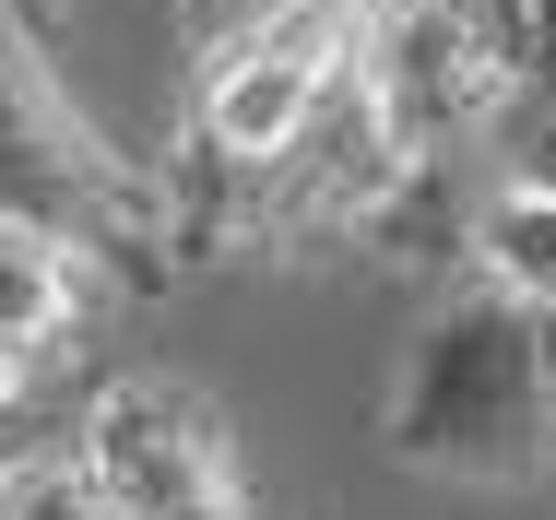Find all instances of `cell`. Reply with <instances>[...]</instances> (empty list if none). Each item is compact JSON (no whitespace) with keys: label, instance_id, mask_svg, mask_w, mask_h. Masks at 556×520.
<instances>
[{"label":"cell","instance_id":"6da1fadb","mask_svg":"<svg viewBox=\"0 0 556 520\" xmlns=\"http://www.w3.org/2000/svg\"><path fill=\"white\" fill-rule=\"evenodd\" d=\"M379 449H391L403 473L485 485V497L556 485V355H545V308L509 296L497 272H462L439 308H427L403 379H391V403H379Z\"/></svg>","mask_w":556,"mask_h":520},{"label":"cell","instance_id":"7a4b0ae2","mask_svg":"<svg viewBox=\"0 0 556 520\" xmlns=\"http://www.w3.org/2000/svg\"><path fill=\"white\" fill-rule=\"evenodd\" d=\"M0 213L60 225L108 284H166L178 272V202L154 166H130L108 130L72 106L48 24L24 0H0Z\"/></svg>","mask_w":556,"mask_h":520},{"label":"cell","instance_id":"3957f363","mask_svg":"<svg viewBox=\"0 0 556 520\" xmlns=\"http://www.w3.org/2000/svg\"><path fill=\"white\" fill-rule=\"evenodd\" d=\"M72 437L96 449V473L118 485V520H249L214 403L178 391V379H108L72 415Z\"/></svg>","mask_w":556,"mask_h":520},{"label":"cell","instance_id":"277c9868","mask_svg":"<svg viewBox=\"0 0 556 520\" xmlns=\"http://www.w3.org/2000/svg\"><path fill=\"white\" fill-rule=\"evenodd\" d=\"M96 261L60 237V225H36V213H0V343H36V355H60L84 319H96Z\"/></svg>","mask_w":556,"mask_h":520},{"label":"cell","instance_id":"5b68a950","mask_svg":"<svg viewBox=\"0 0 556 520\" xmlns=\"http://www.w3.org/2000/svg\"><path fill=\"white\" fill-rule=\"evenodd\" d=\"M473 272H497L509 296H533L556 308V178L545 166H509V178H485L473 190Z\"/></svg>","mask_w":556,"mask_h":520},{"label":"cell","instance_id":"8992f818","mask_svg":"<svg viewBox=\"0 0 556 520\" xmlns=\"http://www.w3.org/2000/svg\"><path fill=\"white\" fill-rule=\"evenodd\" d=\"M0 520H118V485L96 473V449L60 426V437H36V449L0 461Z\"/></svg>","mask_w":556,"mask_h":520},{"label":"cell","instance_id":"52a82bcc","mask_svg":"<svg viewBox=\"0 0 556 520\" xmlns=\"http://www.w3.org/2000/svg\"><path fill=\"white\" fill-rule=\"evenodd\" d=\"M521 36H533V84L509 106V130H521V166L556 178V0H521Z\"/></svg>","mask_w":556,"mask_h":520},{"label":"cell","instance_id":"ba28073f","mask_svg":"<svg viewBox=\"0 0 556 520\" xmlns=\"http://www.w3.org/2000/svg\"><path fill=\"white\" fill-rule=\"evenodd\" d=\"M261 12H285V0H178V36L214 48V36H237V24H261Z\"/></svg>","mask_w":556,"mask_h":520},{"label":"cell","instance_id":"9c48e42d","mask_svg":"<svg viewBox=\"0 0 556 520\" xmlns=\"http://www.w3.org/2000/svg\"><path fill=\"white\" fill-rule=\"evenodd\" d=\"M473 12H497V24H521V0H473Z\"/></svg>","mask_w":556,"mask_h":520},{"label":"cell","instance_id":"30bf717a","mask_svg":"<svg viewBox=\"0 0 556 520\" xmlns=\"http://www.w3.org/2000/svg\"><path fill=\"white\" fill-rule=\"evenodd\" d=\"M24 12H36V24H48V12H60V0H24Z\"/></svg>","mask_w":556,"mask_h":520}]
</instances>
